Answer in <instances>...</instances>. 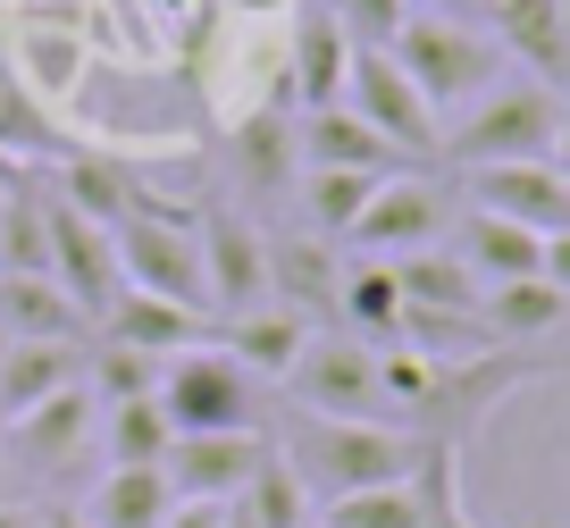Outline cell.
Listing matches in <instances>:
<instances>
[{"mask_svg": "<svg viewBox=\"0 0 570 528\" xmlns=\"http://www.w3.org/2000/svg\"><path fill=\"white\" fill-rule=\"evenodd\" d=\"M0 453H9L18 478H68L85 461H101V403H92V387H59L51 403L0 420Z\"/></svg>", "mask_w": 570, "mask_h": 528, "instance_id": "cell-9", "label": "cell"}, {"mask_svg": "<svg viewBox=\"0 0 570 528\" xmlns=\"http://www.w3.org/2000/svg\"><path fill=\"white\" fill-rule=\"evenodd\" d=\"M386 51L403 59V76L428 92V109H436V118H462L479 92L503 85V42L470 35V26H453V18H403Z\"/></svg>", "mask_w": 570, "mask_h": 528, "instance_id": "cell-4", "label": "cell"}, {"mask_svg": "<svg viewBox=\"0 0 570 528\" xmlns=\"http://www.w3.org/2000/svg\"><path fill=\"white\" fill-rule=\"evenodd\" d=\"M42 235H51V285L76 302L85 319L109 311V294H118V244H109V227H92L85 211H68V202L42 185Z\"/></svg>", "mask_w": 570, "mask_h": 528, "instance_id": "cell-11", "label": "cell"}, {"mask_svg": "<svg viewBox=\"0 0 570 528\" xmlns=\"http://www.w3.org/2000/svg\"><path fill=\"white\" fill-rule=\"evenodd\" d=\"M235 511H244L252 528H311L320 520V503H311V487L294 470H285V453L268 444V461L244 478V495H235Z\"/></svg>", "mask_w": 570, "mask_h": 528, "instance_id": "cell-29", "label": "cell"}, {"mask_svg": "<svg viewBox=\"0 0 570 528\" xmlns=\"http://www.w3.org/2000/svg\"><path fill=\"white\" fill-rule=\"evenodd\" d=\"M92 335H109V344H135V352H185V344H210L218 319L185 311V302H160V294H135V285H118L109 294V311L92 319Z\"/></svg>", "mask_w": 570, "mask_h": 528, "instance_id": "cell-16", "label": "cell"}, {"mask_svg": "<svg viewBox=\"0 0 570 528\" xmlns=\"http://www.w3.org/2000/svg\"><path fill=\"white\" fill-rule=\"evenodd\" d=\"M377 185H386V176H370V168H303V185H294V194H303V227L344 252V235H353V218L370 211Z\"/></svg>", "mask_w": 570, "mask_h": 528, "instance_id": "cell-25", "label": "cell"}, {"mask_svg": "<svg viewBox=\"0 0 570 528\" xmlns=\"http://www.w3.org/2000/svg\"><path fill=\"white\" fill-rule=\"evenodd\" d=\"M18 76L42 101H59V92L85 76V42H76L68 26H18Z\"/></svg>", "mask_w": 570, "mask_h": 528, "instance_id": "cell-32", "label": "cell"}, {"mask_svg": "<svg viewBox=\"0 0 570 528\" xmlns=\"http://www.w3.org/2000/svg\"><path fill=\"white\" fill-rule=\"evenodd\" d=\"M344 109H353L361 126H377V135H386L394 151L411 159V168H428V159H436V143H445V118L428 109V92L403 76V59H394L386 42H361V51H353Z\"/></svg>", "mask_w": 570, "mask_h": 528, "instance_id": "cell-6", "label": "cell"}, {"mask_svg": "<svg viewBox=\"0 0 570 528\" xmlns=\"http://www.w3.org/2000/svg\"><path fill=\"white\" fill-rule=\"evenodd\" d=\"M311 528H320V520H311Z\"/></svg>", "mask_w": 570, "mask_h": 528, "instance_id": "cell-43", "label": "cell"}, {"mask_svg": "<svg viewBox=\"0 0 570 528\" xmlns=\"http://www.w3.org/2000/svg\"><path fill=\"white\" fill-rule=\"evenodd\" d=\"M0 352H9V335H0Z\"/></svg>", "mask_w": 570, "mask_h": 528, "instance_id": "cell-42", "label": "cell"}, {"mask_svg": "<svg viewBox=\"0 0 570 528\" xmlns=\"http://www.w3.org/2000/svg\"><path fill=\"white\" fill-rule=\"evenodd\" d=\"M0 503H26V478L9 470V461H0Z\"/></svg>", "mask_w": 570, "mask_h": 528, "instance_id": "cell-37", "label": "cell"}, {"mask_svg": "<svg viewBox=\"0 0 570 528\" xmlns=\"http://www.w3.org/2000/svg\"><path fill=\"white\" fill-rule=\"evenodd\" d=\"M285 403L320 411V420H386V378H377V344L327 327L311 335V352L285 370Z\"/></svg>", "mask_w": 570, "mask_h": 528, "instance_id": "cell-7", "label": "cell"}, {"mask_svg": "<svg viewBox=\"0 0 570 528\" xmlns=\"http://www.w3.org/2000/svg\"><path fill=\"white\" fill-rule=\"evenodd\" d=\"M320 9H327V18H336L353 42H394V26L411 18L403 0H320Z\"/></svg>", "mask_w": 570, "mask_h": 528, "instance_id": "cell-33", "label": "cell"}, {"mask_svg": "<svg viewBox=\"0 0 570 528\" xmlns=\"http://www.w3.org/2000/svg\"><path fill=\"white\" fill-rule=\"evenodd\" d=\"M0 528H35V503H0Z\"/></svg>", "mask_w": 570, "mask_h": 528, "instance_id": "cell-38", "label": "cell"}, {"mask_svg": "<svg viewBox=\"0 0 570 528\" xmlns=\"http://www.w3.org/2000/svg\"><path fill=\"white\" fill-rule=\"evenodd\" d=\"M320 528H428V487L403 478V487H361L320 503Z\"/></svg>", "mask_w": 570, "mask_h": 528, "instance_id": "cell-31", "label": "cell"}, {"mask_svg": "<svg viewBox=\"0 0 570 528\" xmlns=\"http://www.w3.org/2000/svg\"><path fill=\"white\" fill-rule=\"evenodd\" d=\"M445 235H453V194L428 168H403L370 194V211L353 218L344 252H361V261H403V252H428V244H445Z\"/></svg>", "mask_w": 570, "mask_h": 528, "instance_id": "cell-10", "label": "cell"}, {"mask_svg": "<svg viewBox=\"0 0 570 528\" xmlns=\"http://www.w3.org/2000/svg\"><path fill=\"white\" fill-rule=\"evenodd\" d=\"M160 528H227V503H177Z\"/></svg>", "mask_w": 570, "mask_h": 528, "instance_id": "cell-35", "label": "cell"}, {"mask_svg": "<svg viewBox=\"0 0 570 528\" xmlns=\"http://www.w3.org/2000/svg\"><path fill=\"white\" fill-rule=\"evenodd\" d=\"M160 352H135V344H109V335H92L85 344V387H92V403H151L160 394Z\"/></svg>", "mask_w": 570, "mask_h": 528, "instance_id": "cell-28", "label": "cell"}, {"mask_svg": "<svg viewBox=\"0 0 570 528\" xmlns=\"http://www.w3.org/2000/svg\"><path fill=\"white\" fill-rule=\"evenodd\" d=\"M151 403H160V420L177 428V437H268V428H277V387L252 378L218 335L168 352Z\"/></svg>", "mask_w": 570, "mask_h": 528, "instance_id": "cell-2", "label": "cell"}, {"mask_svg": "<svg viewBox=\"0 0 570 528\" xmlns=\"http://www.w3.org/2000/svg\"><path fill=\"white\" fill-rule=\"evenodd\" d=\"M0 335L18 344H85L92 319L59 294L51 277H26V268H0Z\"/></svg>", "mask_w": 570, "mask_h": 528, "instance_id": "cell-19", "label": "cell"}, {"mask_svg": "<svg viewBox=\"0 0 570 528\" xmlns=\"http://www.w3.org/2000/svg\"><path fill=\"white\" fill-rule=\"evenodd\" d=\"M168 511H177V495H168L160 470H101L85 520H92V528H160Z\"/></svg>", "mask_w": 570, "mask_h": 528, "instance_id": "cell-27", "label": "cell"}, {"mask_svg": "<svg viewBox=\"0 0 570 528\" xmlns=\"http://www.w3.org/2000/svg\"><path fill=\"white\" fill-rule=\"evenodd\" d=\"M261 461H268V437H168L160 478L177 503H235Z\"/></svg>", "mask_w": 570, "mask_h": 528, "instance_id": "cell-13", "label": "cell"}, {"mask_svg": "<svg viewBox=\"0 0 570 528\" xmlns=\"http://www.w3.org/2000/svg\"><path fill=\"white\" fill-rule=\"evenodd\" d=\"M268 444L311 487V503H336V495H361V487H403L428 461V437H411L394 420H320V411H294V403H277Z\"/></svg>", "mask_w": 570, "mask_h": 528, "instance_id": "cell-1", "label": "cell"}, {"mask_svg": "<svg viewBox=\"0 0 570 528\" xmlns=\"http://www.w3.org/2000/svg\"><path fill=\"white\" fill-rule=\"evenodd\" d=\"M294 151H303V168H370V176H403L411 159L394 151L377 126H361L353 109H303L294 118Z\"/></svg>", "mask_w": 570, "mask_h": 528, "instance_id": "cell-18", "label": "cell"}, {"mask_svg": "<svg viewBox=\"0 0 570 528\" xmlns=\"http://www.w3.org/2000/svg\"><path fill=\"white\" fill-rule=\"evenodd\" d=\"M353 51H361V42L327 18L320 0H311L303 18H294V42H285V101L336 109L344 101V76H353Z\"/></svg>", "mask_w": 570, "mask_h": 528, "instance_id": "cell-14", "label": "cell"}, {"mask_svg": "<svg viewBox=\"0 0 570 528\" xmlns=\"http://www.w3.org/2000/svg\"><path fill=\"white\" fill-rule=\"evenodd\" d=\"M453 252H462V261L479 268V285H520V277H546V235L512 227V218H495V211H462V227H453Z\"/></svg>", "mask_w": 570, "mask_h": 528, "instance_id": "cell-20", "label": "cell"}, {"mask_svg": "<svg viewBox=\"0 0 570 528\" xmlns=\"http://www.w3.org/2000/svg\"><path fill=\"white\" fill-rule=\"evenodd\" d=\"M394 319H403L394 261H353V268L336 277V327L361 335V344H394Z\"/></svg>", "mask_w": 570, "mask_h": 528, "instance_id": "cell-23", "label": "cell"}, {"mask_svg": "<svg viewBox=\"0 0 570 528\" xmlns=\"http://www.w3.org/2000/svg\"><path fill=\"white\" fill-rule=\"evenodd\" d=\"M168 437L177 428L160 420V403H109L101 411V470H160Z\"/></svg>", "mask_w": 570, "mask_h": 528, "instance_id": "cell-30", "label": "cell"}, {"mask_svg": "<svg viewBox=\"0 0 570 528\" xmlns=\"http://www.w3.org/2000/svg\"><path fill=\"white\" fill-rule=\"evenodd\" d=\"M479 319H487V335H495L503 352H529V344H546L553 327H570V302L553 294L546 277H520V285H487Z\"/></svg>", "mask_w": 570, "mask_h": 528, "instance_id": "cell-22", "label": "cell"}, {"mask_svg": "<svg viewBox=\"0 0 570 528\" xmlns=\"http://www.w3.org/2000/svg\"><path fill=\"white\" fill-rule=\"evenodd\" d=\"M227 528H252V520H244V511H235V503H227Z\"/></svg>", "mask_w": 570, "mask_h": 528, "instance_id": "cell-40", "label": "cell"}, {"mask_svg": "<svg viewBox=\"0 0 570 528\" xmlns=\"http://www.w3.org/2000/svg\"><path fill=\"white\" fill-rule=\"evenodd\" d=\"M495 26L553 92L570 85V35H562V9H553V0H495Z\"/></svg>", "mask_w": 570, "mask_h": 528, "instance_id": "cell-26", "label": "cell"}, {"mask_svg": "<svg viewBox=\"0 0 570 528\" xmlns=\"http://www.w3.org/2000/svg\"><path fill=\"white\" fill-rule=\"evenodd\" d=\"M570 109L553 85H495L479 92V101L462 109V118L445 126V143H436V159H453V168H503V159H553V143H562Z\"/></svg>", "mask_w": 570, "mask_h": 528, "instance_id": "cell-3", "label": "cell"}, {"mask_svg": "<svg viewBox=\"0 0 570 528\" xmlns=\"http://www.w3.org/2000/svg\"><path fill=\"white\" fill-rule=\"evenodd\" d=\"M546 285L570 302V227H562V235H546Z\"/></svg>", "mask_w": 570, "mask_h": 528, "instance_id": "cell-34", "label": "cell"}, {"mask_svg": "<svg viewBox=\"0 0 570 528\" xmlns=\"http://www.w3.org/2000/svg\"><path fill=\"white\" fill-rule=\"evenodd\" d=\"M235 176H244V202H285L303 185V151H294V118L285 109H252V118L227 126Z\"/></svg>", "mask_w": 570, "mask_h": 528, "instance_id": "cell-17", "label": "cell"}, {"mask_svg": "<svg viewBox=\"0 0 570 528\" xmlns=\"http://www.w3.org/2000/svg\"><path fill=\"white\" fill-rule=\"evenodd\" d=\"M118 244V277L135 294H160V302H185V311L210 319V277H202V244H194V218L160 211L151 194L126 202V218L109 227Z\"/></svg>", "mask_w": 570, "mask_h": 528, "instance_id": "cell-5", "label": "cell"}, {"mask_svg": "<svg viewBox=\"0 0 570 528\" xmlns=\"http://www.w3.org/2000/svg\"><path fill=\"white\" fill-rule=\"evenodd\" d=\"M194 244H202V277H210V319H235L252 302H268V235L252 227V211L218 185L194 211Z\"/></svg>", "mask_w": 570, "mask_h": 528, "instance_id": "cell-8", "label": "cell"}, {"mask_svg": "<svg viewBox=\"0 0 570 528\" xmlns=\"http://www.w3.org/2000/svg\"><path fill=\"white\" fill-rule=\"evenodd\" d=\"M85 344H18V335H9V352H0V420L51 403L59 387H85Z\"/></svg>", "mask_w": 570, "mask_h": 528, "instance_id": "cell-21", "label": "cell"}, {"mask_svg": "<svg viewBox=\"0 0 570 528\" xmlns=\"http://www.w3.org/2000/svg\"><path fill=\"white\" fill-rule=\"evenodd\" d=\"M470 211H495L529 235H562L570 227V185L553 159H503V168H462Z\"/></svg>", "mask_w": 570, "mask_h": 528, "instance_id": "cell-12", "label": "cell"}, {"mask_svg": "<svg viewBox=\"0 0 570 528\" xmlns=\"http://www.w3.org/2000/svg\"><path fill=\"white\" fill-rule=\"evenodd\" d=\"M553 9H562V35H570V0H553Z\"/></svg>", "mask_w": 570, "mask_h": 528, "instance_id": "cell-41", "label": "cell"}, {"mask_svg": "<svg viewBox=\"0 0 570 528\" xmlns=\"http://www.w3.org/2000/svg\"><path fill=\"white\" fill-rule=\"evenodd\" d=\"M394 285H403V302H420V311H479V302H487L479 268H470L453 244L403 252V261H394Z\"/></svg>", "mask_w": 570, "mask_h": 528, "instance_id": "cell-24", "label": "cell"}, {"mask_svg": "<svg viewBox=\"0 0 570 528\" xmlns=\"http://www.w3.org/2000/svg\"><path fill=\"white\" fill-rule=\"evenodd\" d=\"M35 528H92L76 503H35Z\"/></svg>", "mask_w": 570, "mask_h": 528, "instance_id": "cell-36", "label": "cell"}, {"mask_svg": "<svg viewBox=\"0 0 570 528\" xmlns=\"http://www.w3.org/2000/svg\"><path fill=\"white\" fill-rule=\"evenodd\" d=\"M311 335H320L311 311H294V302H277V294L252 302V311H235V319H218V344H227L252 378H268V387H285V370L311 352Z\"/></svg>", "mask_w": 570, "mask_h": 528, "instance_id": "cell-15", "label": "cell"}, {"mask_svg": "<svg viewBox=\"0 0 570 528\" xmlns=\"http://www.w3.org/2000/svg\"><path fill=\"white\" fill-rule=\"evenodd\" d=\"M553 168H562V185H570V126H562V143H553Z\"/></svg>", "mask_w": 570, "mask_h": 528, "instance_id": "cell-39", "label": "cell"}]
</instances>
